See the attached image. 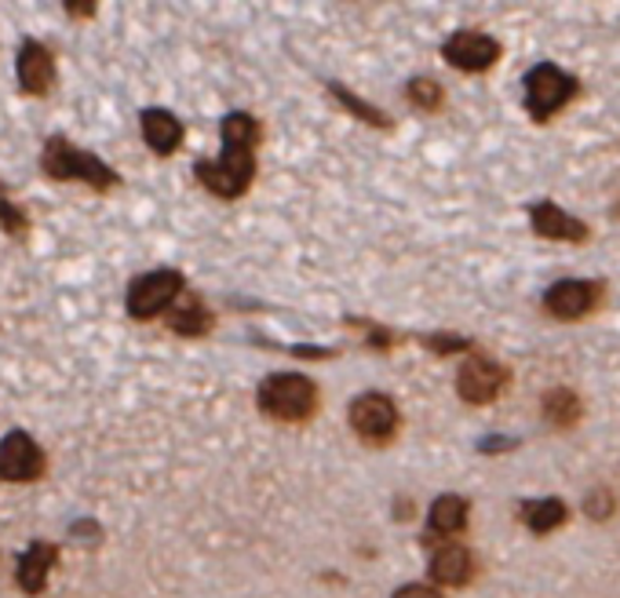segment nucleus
Listing matches in <instances>:
<instances>
[{"label": "nucleus", "instance_id": "1", "mask_svg": "<svg viewBox=\"0 0 620 598\" xmlns=\"http://www.w3.org/2000/svg\"><path fill=\"white\" fill-rule=\"evenodd\" d=\"M256 143L259 125L253 114H226L223 117V157L198 161V179L215 198H242L253 187L256 176Z\"/></svg>", "mask_w": 620, "mask_h": 598}, {"label": "nucleus", "instance_id": "2", "mask_svg": "<svg viewBox=\"0 0 620 598\" xmlns=\"http://www.w3.org/2000/svg\"><path fill=\"white\" fill-rule=\"evenodd\" d=\"M259 409L281 423L311 420L318 409V387L300 373H274L259 384Z\"/></svg>", "mask_w": 620, "mask_h": 598}, {"label": "nucleus", "instance_id": "3", "mask_svg": "<svg viewBox=\"0 0 620 598\" xmlns=\"http://www.w3.org/2000/svg\"><path fill=\"white\" fill-rule=\"evenodd\" d=\"M581 92L576 78H570L565 70H559L554 62H537L526 73V106L533 114V121H548L551 114H559L573 95Z\"/></svg>", "mask_w": 620, "mask_h": 598}, {"label": "nucleus", "instance_id": "4", "mask_svg": "<svg viewBox=\"0 0 620 598\" xmlns=\"http://www.w3.org/2000/svg\"><path fill=\"white\" fill-rule=\"evenodd\" d=\"M45 172L51 179H84L92 187H114L117 183V172L106 168L100 157H92L89 150H78L70 146L67 139H51L45 146Z\"/></svg>", "mask_w": 620, "mask_h": 598}, {"label": "nucleus", "instance_id": "5", "mask_svg": "<svg viewBox=\"0 0 620 598\" xmlns=\"http://www.w3.org/2000/svg\"><path fill=\"white\" fill-rule=\"evenodd\" d=\"M183 296V274L179 270H150V274L136 278L128 289V314L132 318H157L172 303Z\"/></svg>", "mask_w": 620, "mask_h": 598}, {"label": "nucleus", "instance_id": "6", "mask_svg": "<svg viewBox=\"0 0 620 598\" xmlns=\"http://www.w3.org/2000/svg\"><path fill=\"white\" fill-rule=\"evenodd\" d=\"M351 427L362 434L365 442L384 445L395 438L398 431V406L395 398L379 395V390H369V395H358L351 401Z\"/></svg>", "mask_w": 620, "mask_h": 598}, {"label": "nucleus", "instance_id": "7", "mask_svg": "<svg viewBox=\"0 0 620 598\" xmlns=\"http://www.w3.org/2000/svg\"><path fill=\"white\" fill-rule=\"evenodd\" d=\"M442 56L449 67L464 73H486L500 59V40L478 30H456V34L442 45Z\"/></svg>", "mask_w": 620, "mask_h": 598}, {"label": "nucleus", "instance_id": "8", "mask_svg": "<svg viewBox=\"0 0 620 598\" xmlns=\"http://www.w3.org/2000/svg\"><path fill=\"white\" fill-rule=\"evenodd\" d=\"M504 384H507V368L489 362L486 354H471L460 365V373H456V390L471 406H489L504 390Z\"/></svg>", "mask_w": 620, "mask_h": 598}, {"label": "nucleus", "instance_id": "9", "mask_svg": "<svg viewBox=\"0 0 620 598\" xmlns=\"http://www.w3.org/2000/svg\"><path fill=\"white\" fill-rule=\"evenodd\" d=\"M45 471V453L26 431H12L0 442V478L4 482H34Z\"/></svg>", "mask_w": 620, "mask_h": 598}, {"label": "nucleus", "instance_id": "10", "mask_svg": "<svg viewBox=\"0 0 620 598\" xmlns=\"http://www.w3.org/2000/svg\"><path fill=\"white\" fill-rule=\"evenodd\" d=\"M598 292L603 289H598L595 281H559V285H551L543 292V310L562 321L584 318L587 310H595Z\"/></svg>", "mask_w": 620, "mask_h": 598}, {"label": "nucleus", "instance_id": "11", "mask_svg": "<svg viewBox=\"0 0 620 598\" xmlns=\"http://www.w3.org/2000/svg\"><path fill=\"white\" fill-rule=\"evenodd\" d=\"M529 220H533V231L540 237H548V242H587V223L576 220L565 209H559L554 201H537L529 209Z\"/></svg>", "mask_w": 620, "mask_h": 598}, {"label": "nucleus", "instance_id": "12", "mask_svg": "<svg viewBox=\"0 0 620 598\" xmlns=\"http://www.w3.org/2000/svg\"><path fill=\"white\" fill-rule=\"evenodd\" d=\"M15 70H19V84H23L30 95H45L51 89V81H56V67H51L48 48H40L37 40H26L23 45Z\"/></svg>", "mask_w": 620, "mask_h": 598}, {"label": "nucleus", "instance_id": "13", "mask_svg": "<svg viewBox=\"0 0 620 598\" xmlns=\"http://www.w3.org/2000/svg\"><path fill=\"white\" fill-rule=\"evenodd\" d=\"M471 573H475L471 551L460 548V543H442V548L431 554V581L434 584L464 587L467 581H471Z\"/></svg>", "mask_w": 620, "mask_h": 598}, {"label": "nucleus", "instance_id": "14", "mask_svg": "<svg viewBox=\"0 0 620 598\" xmlns=\"http://www.w3.org/2000/svg\"><path fill=\"white\" fill-rule=\"evenodd\" d=\"M139 128H143V139L147 146L154 150V154H172L179 143H183V125L176 121V114L161 110V106H150V110H143V117H139Z\"/></svg>", "mask_w": 620, "mask_h": 598}, {"label": "nucleus", "instance_id": "15", "mask_svg": "<svg viewBox=\"0 0 620 598\" xmlns=\"http://www.w3.org/2000/svg\"><path fill=\"white\" fill-rule=\"evenodd\" d=\"M428 526H431L434 537H456V532H464V526H467V500L456 496V493H442L431 504Z\"/></svg>", "mask_w": 620, "mask_h": 598}, {"label": "nucleus", "instance_id": "16", "mask_svg": "<svg viewBox=\"0 0 620 598\" xmlns=\"http://www.w3.org/2000/svg\"><path fill=\"white\" fill-rule=\"evenodd\" d=\"M51 565H56V548H51V543H30V551L19 559L15 576L30 595H37L40 587H45V576Z\"/></svg>", "mask_w": 620, "mask_h": 598}, {"label": "nucleus", "instance_id": "17", "mask_svg": "<svg viewBox=\"0 0 620 598\" xmlns=\"http://www.w3.org/2000/svg\"><path fill=\"white\" fill-rule=\"evenodd\" d=\"M581 398L573 395L570 387H551L548 395H543V420L551 423V427H573L576 420H581Z\"/></svg>", "mask_w": 620, "mask_h": 598}, {"label": "nucleus", "instance_id": "18", "mask_svg": "<svg viewBox=\"0 0 620 598\" xmlns=\"http://www.w3.org/2000/svg\"><path fill=\"white\" fill-rule=\"evenodd\" d=\"M172 329L179 336H201L212 329V314L204 310V303L198 296H179L176 310H172Z\"/></svg>", "mask_w": 620, "mask_h": 598}, {"label": "nucleus", "instance_id": "19", "mask_svg": "<svg viewBox=\"0 0 620 598\" xmlns=\"http://www.w3.org/2000/svg\"><path fill=\"white\" fill-rule=\"evenodd\" d=\"M522 518H526V526L533 532H551V529H559L562 521H565V504L559 496H543V500H529L526 507H522Z\"/></svg>", "mask_w": 620, "mask_h": 598}, {"label": "nucleus", "instance_id": "20", "mask_svg": "<svg viewBox=\"0 0 620 598\" xmlns=\"http://www.w3.org/2000/svg\"><path fill=\"white\" fill-rule=\"evenodd\" d=\"M409 103L420 110H438L442 106V84L431 78H412L409 81Z\"/></svg>", "mask_w": 620, "mask_h": 598}, {"label": "nucleus", "instance_id": "21", "mask_svg": "<svg viewBox=\"0 0 620 598\" xmlns=\"http://www.w3.org/2000/svg\"><path fill=\"white\" fill-rule=\"evenodd\" d=\"M329 89H332V95H336V99H340V103H343V106H347V110H351V114H358V117H362V121L376 125V128H384V125H387V114H379L376 106L362 103V99H358V95H351V92H347L343 84H329Z\"/></svg>", "mask_w": 620, "mask_h": 598}, {"label": "nucleus", "instance_id": "22", "mask_svg": "<svg viewBox=\"0 0 620 598\" xmlns=\"http://www.w3.org/2000/svg\"><path fill=\"white\" fill-rule=\"evenodd\" d=\"M584 511H587V518L606 521L617 511V500H613V493H609V489L598 485V489H592V493L584 496Z\"/></svg>", "mask_w": 620, "mask_h": 598}, {"label": "nucleus", "instance_id": "23", "mask_svg": "<svg viewBox=\"0 0 620 598\" xmlns=\"http://www.w3.org/2000/svg\"><path fill=\"white\" fill-rule=\"evenodd\" d=\"M423 347H431L434 354H449V351H471V340H464V336H423Z\"/></svg>", "mask_w": 620, "mask_h": 598}, {"label": "nucleus", "instance_id": "24", "mask_svg": "<svg viewBox=\"0 0 620 598\" xmlns=\"http://www.w3.org/2000/svg\"><path fill=\"white\" fill-rule=\"evenodd\" d=\"M390 598H442V591H434V587H428V584H406V587H398Z\"/></svg>", "mask_w": 620, "mask_h": 598}, {"label": "nucleus", "instance_id": "25", "mask_svg": "<svg viewBox=\"0 0 620 598\" xmlns=\"http://www.w3.org/2000/svg\"><path fill=\"white\" fill-rule=\"evenodd\" d=\"M0 220L8 231H23V215H15V204H0Z\"/></svg>", "mask_w": 620, "mask_h": 598}]
</instances>
